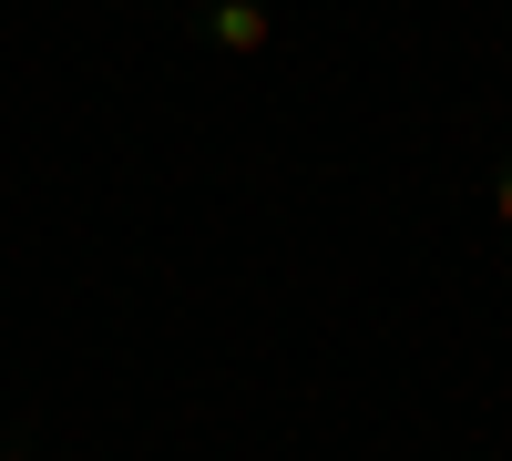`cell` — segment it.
<instances>
[{"instance_id": "1", "label": "cell", "mask_w": 512, "mask_h": 461, "mask_svg": "<svg viewBox=\"0 0 512 461\" xmlns=\"http://www.w3.org/2000/svg\"><path fill=\"white\" fill-rule=\"evenodd\" d=\"M185 21H195V41L205 52H267L277 41V21H267V0H185Z\"/></svg>"}, {"instance_id": "2", "label": "cell", "mask_w": 512, "mask_h": 461, "mask_svg": "<svg viewBox=\"0 0 512 461\" xmlns=\"http://www.w3.org/2000/svg\"><path fill=\"white\" fill-rule=\"evenodd\" d=\"M492 216H502V236H512V164L492 175Z\"/></svg>"}, {"instance_id": "3", "label": "cell", "mask_w": 512, "mask_h": 461, "mask_svg": "<svg viewBox=\"0 0 512 461\" xmlns=\"http://www.w3.org/2000/svg\"><path fill=\"white\" fill-rule=\"evenodd\" d=\"M21 451H31V431H11V441H0V461H21Z\"/></svg>"}, {"instance_id": "5", "label": "cell", "mask_w": 512, "mask_h": 461, "mask_svg": "<svg viewBox=\"0 0 512 461\" xmlns=\"http://www.w3.org/2000/svg\"><path fill=\"white\" fill-rule=\"evenodd\" d=\"M175 11H185V0H175Z\"/></svg>"}, {"instance_id": "4", "label": "cell", "mask_w": 512, "mask_h": 461, "mask_svg": "<svg viewBox=\"0 0 512 461\" xmlns=\"http://www.w3.org/2000/svg\"><path fill=\"white\" fill-rule=\"evenodd\" d=\"M502 277H512V257H502Z\"/></svg>"}]
</instances>
